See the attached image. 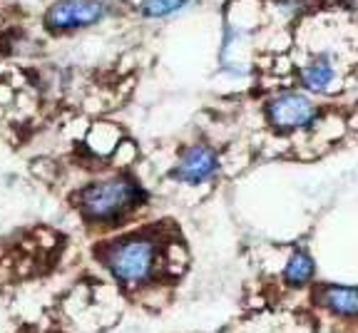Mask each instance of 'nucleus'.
<instances>
[{"label": "nucleus", "mask_w": 358, "mask_h": 333, "mask_svg": "<svg viewBox=\"0 0 358 333\" xmlns=\"http://www.w3.org/2000/svg\"><path fill=\"white\" fill-rule=\"evenodd\" d=\"M217 174H219V157L207 145L187 147L172 169V177L182 184H189V187H199V184L212 182Z\"/></svg>", "instance_id": "5"}, {"label": "nucleus", "mask_w": 358, "mask_h": 333, "mask_svg": "<svg viewBox=\"0 0 358 333\" xmlns=\"http://www.w3.org/2000/svg\"><path fill=\"white\" fill-rule=\"evenodd\" d=\"M266 115H268V122L274 125L279 132H294V129H303L316 122L319 110L303 94L284 92L268 102Z\"/></svg>", "instance_id": "4"}, {"label": "nucleus", "mask_w": 358, "mask_h": 333, "mask_svg": "<svg viewBox=\"0 0 358 333\" xmlns=\"http://www.w3.org/2000/svg\"><path fill=\"white\" fill-rule=\"evenodd\" d=\"M102 267L122 289H142L159 274L162 249L150 234H127L110 241L100 254Z\"/></svg>", "instance_id": "1"}, {"label": "nucleus", "mask_w": 358, "mask_h": 333, "mask_svg": "<svg viewBox=\"0 0 358 333\" xmlns=\"http://www.w3.org/2000/svg\"><path fill=\"white\" fill-rule=\"evenodd\" d=\"M313 274H316V264H313V256L306 249H294L284 267V283L289 289H303L313 281Z\"/></svg>", "instance_id": "7"}, {"label": "nucleus", "mask_w": 358, "mask_h": 333, "mask_svg": "<svg viewBox=\"0 0 358 333\" xmlns=\"http://www.w3.org/2000/svg\"><path fill=\"white\" fill-rule=\"evenodd\" d=\"M145 199V192L132 177L117 174L100 182H92L80 192L78 206L83 217L92 224H117L127 214H132Z\"/></svg>", "instance_id": "2"}, {"label": "nucleus", "mask_w": 358, "mask_h": 333, "mask_svg": "<svg viewBox=\"0 0 358 333\" xmlns=\"http://www.w3.org/2000/svg\"><path fill=\"white\" fill-rule=\"evenodd\" d=\"M316 301H319L321 309H326L338 318H346V321L358 318V286L326 283V286H319Z\"/></svg>", "instance_id": "6"}, {"label": "nucleus", "mask_w": 358, "mask_h": 333, "mask_svg": "<svg viewBox=\"0 0 358 333\" xmlns=\"http://www.w3.org/2000/svg\"><path fill=\"white\" fill-rule=\"evenodd\" d=\"M110 13L105 0H55L45 13V28L50 33H73L102 22Z\"/></svg>", "instance_id": "3"}, {"label": "nucleus", "mask_w": 358, "mask_h": 333, "mask_svg": "<svg viewBox=\"0 0 358 333\" xmlns=\"http://www.w3.org/2000/svg\"><path fill=\"white\" fill-rule=\"evenodd\" d=\"M187 3H189V0H142L140 10L145 17L159 20V17H169V15H174V13H179Z\"/></svg>", "instance_id": "9"}, {"label": "nucleus", "mask_w": 358, "mask_h": 333, "mask_svg": "<svg viewBox=\"0 0 358 333\" xmlns=\"http://www.w3.org/2000/svg\"><path fill=\"white\" fill-rule=\"evenodd\" d=\"M301 78L306 87L316 90V92H326L336 83V67L329 55H316L313 60L306 62Z\"/></svg>", "instance_id": "8"}]
</instances>
